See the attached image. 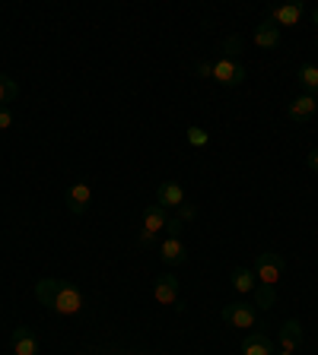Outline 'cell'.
Listing matches in <instances>:
<instances>
[{"mask_svg":"<svg viewBox=\"0 0 318 355\" xmlns=\"http://www.w3.org/2000/svg\"><path fill=\"white\" fill-rule=\"evenodd\" d=\"M35 298L42 301L48 311L61 314V317H74L83 311V292L76 289L74 282L64 279H39L35 282Z\"/></svg>","mask_w":318,"mask_h":355,"instance_id":"6da1fadb","label":"cell"},{"mask_svg":"<svg viewBox=\"0 0 318 355\" xmlns=\"http://www.w3.org/2000/svg\"><path fill=\"white\" fill-rule=\"evenodd\" d=\"M210 80H217L220 86H229V89H235V86L245 83V67L239 64V60L217 58L213 64H210Z\"/></svg>","mask_w":318,"mask_h":355,"instance_id":"7a4b0ae2","label":"cell"},{"mask_svg":"<svg viewBox=\"0 0 318 355\" xmlns=\"http://www.w3.org/2000/svg\"><path fill=\"white\" fill-rule=\"evenodd\" d=\"M251 273H255L258 286H271V289H277L280 273H284V264H280V257H277V254L264 251V254L255 257V266H251Z\"/></svg>","mask_w":318,"mask_h":355,"instance_id":"3957f363","label":"cell"},{"mask_svg":"<svg viewBox=\"0 0 318 355\" xmlns=\"http://www.w3.org/2000/svg\"><path fill=\"white\" fill-rule=\"evenodd\" d=\"M166 222H169L166 209L159 207V203H150V207L143 209V229H140V238L137 241H140L143 248H150L159 231H166Z\"/></svg>","mask_w":318,"mask_h":355,"instance_id":"277c9868","label":"cell"},{"mask_svg":"<svg viewBox=\"0 0 318 355\" xmlns=\"http://www.w3.org/2000/svg\"><path fill=\"white\" fill-rule=\"evenodd\" d=\"M223 321L235 330H255L258 323V308L255 305H226L223 308Z\"/></svg>","mask_w":318,"mask_h":355,"instance_id":"5b68a950","label":"cell"},{"mask_svg":"<svg viewBox=\"0 0 318 355\" xmlns=\"http://www.w3.org/2000/svg\"><path fill=\"white\" fill-rule=\"evenodd\" d=\"M178 292H182V286H178L176 273H162V276L156 279V286H153V298H156L159 305L178 308Z\"/></svg>","mask_w":318,"mask_h":355,"instance_id":"8992f818","label":"cell"},{"mask_svg":"<svg viewBox=\"0 0 318 355\" xmlns=\"http://www.w3.org/2000/svg\"><path fill=\"white\" fill-rule=\"evenodd\" d=\"M156 203L162 209H178L184 203V187L178 181H162L156 187Z\"/></svg>","mask_w":318,"mask_h":355,"instance_id":"52a82bcc","label":"cell"},{"mask_svg":"<svg viewBox=\"0 0 318 355\" xmlns=\"http://www.w3.org/2000/svg\"><path fill=\"white\" fill-rule=\"evenodd\" d=\"M159 257H162V264H169V266H182L184 260H188L184 241H182V238H172V235H166V241L159 244Z\"/></svg>","mask_w":318,"mask_h":355,"instance_id":"ba28073f","label":"cell"},{"mask_svg":"<svg viewBox=\"0 0 318 355\" xmlns=\"http://www.w3.org/2000/svg\"><path fill=\"white\" fill-rule=\"evenodd\" d=\"M89 203H92V187L86 181H76L67 194V209L74 216H83L86 209H89Z\"/></svg>","mask_w":318,"mask_h":355,"instance_id":"9c48e42d","label":"cell"},{"mask_svg":"<svg viewBox=\"0 0 318 355\" xmlns=\"http://www.w3.org/2000/svg\"><path fill=\"white\" fill-rule=\"evenodd\" d=\"M302 13H306V7L302 3H284V7H274L271 10V23L280 29V25H286V29H293V25H299Z\"/></svg>","mask_w":318,"mask_h":355,"instance_id":"30bf717a","label":"cell"},{"mask_svg":"<svg viewBox=\"0 0 318 355\" xmlns=\"http://www.w3.org/2000/svg\"><path fill=\"white\" fill-rule=\"evenodd\" d=\"M242 355H274V343L264 330H251L242 339Z\"/></svg>","mask_w":318,"mask_h":355,"instance_id":"8fae6325","label":"cell"},{"mask_svg":"<svg viewBox=\"0 0 318 355\" xmlns=\"http://www.w3.org/2000/svg\"><path fill=\"white\" fill-rule=\"evenodd\" d=\"M13 355H39V339L25 323L13 330Z\"/></svg>","mask_w":318,"mask_h":355,"instance_id":"7c38bea8","label":"cell"},{"mask_svg":"<svg viewBox=\"0 0 318 355\" xmlns=\"http://www.w3.org/2000/svg\"><path fill=\"white\" fill-rule=\"evenodd\" d=\"M315 111H318V99H315V95H306V92L296 95V99L286 105V115L293 117V121H309Z\"/></svg>","mask_w":318,"mask_h":355,"instance_id":"4fadbf2b","label":"cell"},{"mask_svg":"<svg viewBox=\"0 0 318 355\" xmlns=\"http://www.w3.org/2000/svg\"><path fill=\"white\" fill-rule=\"evenodd\" d=\"M302 343V323L296 321V317H290V321H284V327H280V349L284 352H296Z\"/></svg>","mask_w":318,"mask_h":355,"instance_id":"5bb4252c","label":"cell"},{"mask_svg":"<svg viewBox=\"0 0 318 355\" xmlns=\"http://www.w3.org/2000/svg\"><path fill=\"white\" fill-rule=\"evenodd\" d=\"M255 45H258L261 51H268V48H277L280 45V29H277L274 23H261L258 29H255Z\"/></svg>","mask_w":318,"mask_h":355,"instance_id":"9a60e30c","label":"cell"},{"mask_svg":"<svg viewBox=\"0 0 318 355\" xmlns=\"http://www.w3.org/2000/svg\"><path fill=\"white\" fill-rule=\"evenodd\" d=\"M299 86H302V92L306 95H315L318 99V67H312V64H306V67H299Z\"/></svg>","mask_w":318,"mask_h":355,"instance_id":"2e32d148","label":"cell"},{"mask_svg":"<svg viewBox=\"0 0 318 355\" xmlns=\"http://www.w3.org/2000/svg\"><path fill=\"white\" fill-rule=\"evenodd\" d=\"M255 286H258V279H255V273L251 270H235L233 273V289L239 292V295H251Z\"/></svg>","mask_w":318,"mask_h":355,"instance_id":"e0dca14e","label":"cell"},{"mask_svg":"<svg viewBox=\"0 0 318 355\" xmlns=\"http://www.w3.org/2000/svg\"><path fill=\"white\" fill-rule=\"evenodd\" d=\"M17 95H19L17 80H13V76H7V73H0V108H7L10 102L17 99Z\"/></svg>","mask_w":318,"mask_h":355,"instance_id":"ac0fdd59","label":"cell"},{"mask_svg":"<svg viewBox=\"0 0 318 355\" xmlns=\"http://www.w3.org/2000/svg\"><path fill=\"white\" fill-rule=\"evenodd\" d=\"M255 308H261V311H268V308H274L277 301V289H271V286H255Z\"/></svg>","mask_w":318,"mask_h":355,"instance_id":"d6986e66","label":"cell"},{"mask_svg":"<svg viewBox=\"0 0 318 355\" xmlns=\"http://www.w3.org/2000/svg\"><path fill=\"white\" fill-rule=\"evenodd\" d=\"M184 137H188V143H191L194 149H201V146H207V143H210V133L204 130V127H188Z\"/></svg>","mask_w":318,"mask_h":355,"instance_id":"ffe728a7","label":"cell"},{"mask_svg":"<svg viewBox=\"0 0 318 355\" xmlns=\"http://www.w3.org/2000/svg\"><path fill=\"white\" fill-rule=\"evenodd\" d=\"M223 51H226V58L233 60V54H239V51H242V38H239V35H229L226 42H223Z\"/></svg>","mask_w":318,"mask_h":355,"instance_id":"44dd1931","label":"cell"},{"mask_svg":"<svg viewBox=\"0 0 318 355\" xmlns=\"http://www.w3.org/2000/svg\"><path fill=\"white\" fill-rule=\"evenodd\" d=\"M182 229H184V222L178 219V216H169V222H166V231L172 235V238H182Z\"/></svg>","mask_w":318,"mask_h":355,"instance_id":"7402d4cb","label":"cell"},{"mask_svg":"<svg viewBox=\"0 0 318 355\" xmlns=\"http://www.w3.org/2000/svg\"><path fill=\"white\" fill-rule=\"evenodd\" d=\"M176 216H178V219H182V222H191L194 216H198V207H194V203H182Z\"/></svg>","mask_w":318,"mask_h":355,"instance_id":"603a6c76","label":"cell"},{"mask_svg":"<svg viewBox=\"0 0 318 355\" xmlns=\"http://www.w3.org/2000/svg\"><path fill=\"white\" fill-rule=\"evenodd\" d=\"M13 124V115H10V108H0V130H7Z\"/></svg>","mask_w":318,"mask_h":355,"instance_id":"cb8c5ba5","label":"cell"},{"mask_svg":"<svg viewBox=\"0 0 318 355\" xmlns=\"http://www.w3.org/2000/svg\"><path fill=\"white\" fill-rule=\"evenodd\" d=\"M306 165H309L312 172H318V149H312L309 156H306Z\"/></svg>","mask_w":318,"mask_h":355,"instance_id":"d4e9b609","label":"cell"},{"mask_svg":"<svg viewBox=\"0 0 318 355\" xmlns=\"http://www.w3.org/2000/svg\"><path fill=\"white\" fill-rule=\"evenodd\" d=\"M198 73H201L204 80H210V60H201V64H198Z\"/></svg>","mask_w":318,"mask_h":355,"instance_id":"484cf974","label":"cell"},{"mask_svg":"<svg viewBox=\"0 0 318 355\" xmlns=\"http://www.w3.org/2000/svg\"><path fill=\"white\" fill-rule=\"evenodd\" d=\"M312 25L318 29V10H312Z\"/></svg>","mask_w":318,"mask_h":355,"instance_id":"4316f807","label":"cell"},{"mask_svg":"<svg viewBox=\"0 0 318 355\" xmlns=\"http://www.w3.org/2000/svg\"><path fill=\"white\" fill-rule=\"evenodd\" d=\"M274 355H293V352H274Z\"/></svg>","mask_w":318,"mask_h":355,"instance_id":"83f0119b","label":"cell"}]
</instances>
